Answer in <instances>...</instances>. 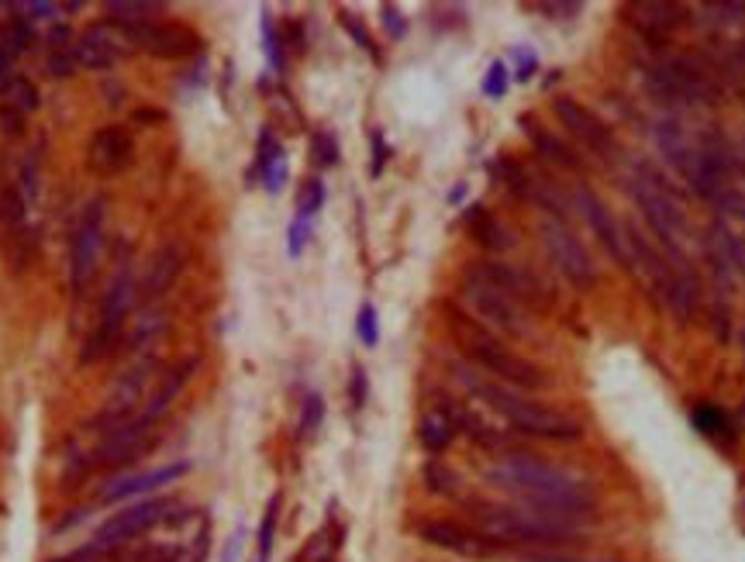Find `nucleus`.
<instances>
[{"mask_svg":"<svg viewBox=\"0 0 745 562\" xmlns=\"http://www.w3.org/2000/svg\"><path fill=\"white\" fill-rule=\"evenodd\" d=\"M484 480L521 501V507L535 511L545 522L566 531H577L583 517H594L598 493L573 473L545 463L529 452H511L484 469Z\"/></svg>","mask_w":745,"mask_h":562,"instance_id":"obj_1","label":"nucleus"},{"mask_svg":"<svg viewBox=\"0 0 745 562\" xmlns=\"http://www.w3.org/2000/svg\"><path fill=\"white\" fill-rule=\"evenodd\" d=\"M466 514L473 528L494 542L497 549H559L577 542V531H566L553 522H545L529 507L515 504H490V501H466Z\"/></svg>","mask_w":745,"mask_h":562,"instance_id":"obj_2","label":"nucleus"},{"mask_svg":"<svg viewBox=\"0 0 745 562\" xmlns=\"http://www.w3.org/2000/svg\"><path fill=\"white\" fill-rule=\"evenodd\" d=\"M446 324H449L456 345L463 349V356L470 362H476L480 370L494 373L500 383L521 386V391H542V386H549V380H545V373L535 362L511 352L490 328H484L480 321L463 314L456 304H446Z\"/></svg>","mask_w":745,"mask_h":562,"instance_id":"obj_3","label":"nucleus"},{"mask_svg":"<svg viewBox=\"0 0 745 562\" xmlns=\"http://www.w3.org/2000/svg\"><path fill=\"white\" fill-rule=\"evenodd\" d=\"M459 380L466 383V391L476 394L480 400H484L490 410H497V415L515 425L521 435H532V439H545V442H577L583 435L580 421H573L569 415H563V410H553L545 404H535L529 397H521L515 391H508V386L500 383H490V380H480L476 373L470 370H459Z\"/></svg>","mask_w":745,"mask_h":562,"instance_id":"obj_4","label":"nucleus"},{"mask_svg":"<svg viewBox=\"0 0 745 562\" xmlns=\"http://www.w3.org/2000/svg\"><path fill=\"white\" fill-rule=\"evenodd\" d=\"M211 552V522L197 507H177L159 525V538L131 542L115 555L121 562H204Z\"/></svg>","mask_w":745,"mask_h":562,"instance_id":"obj_5","label":"nucleus"},{"mask_svg":"<svg viewBox=\"0 0 745 562\" xmlns=\"http://www.w3.org/2000/svg\"><path fill=\"white\" fill-rule=\"evenodd\" d=\"M139 304V287H135V276H131V266H121V273L111 279V287L104 294V304H100V318H97V328L86 335V345L80 352V362H97L107 359L118 342L125 335V321L131 314V308Z\"/></svg>","mask_w":745,"mask_h":562,"instance_id":"obj_6","label":"nucleus"},{"mask_svg":"<svg viewBox=\"0 0 745 562\" xmlns=\"http://www.w3.org/2000/svg\"><path fill=\"white\" fill-rule=\"evenodd\" d=\"M180 507L177 497H152V501H139V504H131L118 514H111L107 522L97 528L94 535V546L100 552H118L131 542H139L142 535L149 531H156L166 517Z\"/></svg>","mask_w":745,"mask_h":562,"instance_id":"obj_7","label":"nucleus"},{"mask_svg":"<svg viewBox=\"0 0 745 562\" xmlns=\"http://www.w3.org/2000/svg\"><path fill=\"white\" fill-rule=\"evenodd\" d=\"M104 218H107V198H94L83 207L80 222L73 228V242H70V294L73 297H83L97 276V259H100V246H104Z\"/></svg>","mask_w":745,"mask_h":562,"instance_id":"obj_8","label":"nucleus"},{"mask_svg":"<svg viewBox=\"0 0 745 562\" xmlns=\"http://www.w3.org/2000/svg\"><path fill=\"white\" fill-rule=\"evenodd\" d=\"M152 373H156V359H142L135 362L131 370H125L118 376V383L111 386V394H107L104 407L94 415L91 428L104 431V435H111V431L131 425L139 415H142V397H145V386L152 380Z\"/></svg>","mask_w":745,"mask_h":562,"instance_id":"obj_9","label":"nucleus"},{"mask_svg":"<svg viewBox=\"0 0 745 562\" xmlns=\"http://www.w3.org/2000/svg\"><path fill=\"white\" fill-rule=\"evenodd\" d=\"M463 300L476 311L484 328H494L508 338L529 335V318H524V308H518L511 297H504L497 287H490L487 279H480L473 270L463 273Z\"/></svg>","mask_w":745,"mask_h":562,"instance_id":"obj_10","label":"nucleus"},{"mask_svg":"<svg viewBox=\"0 0 745 562\" xmlns=\"http://www.w3.org/2000/svg\"><path fill=\"white\" fill-rule=\"evenodd\" d=\"M628 190H631V198L639 201V207L646 214V222L652 225V231L660 235V242L673 252L676 263L684 266V249H681V239H684V231H687L684 211L676 207L673 198H666V190L655 183V180H639V177H635L628 183Z\"/></svg>","mask_w":745,"mask_h":562,"instance_id":"obj_11","label":"nucleus"},{"mask_svg":"<svg viewBox=\"0 0 745 562\" xmlns=\"http://www.w3.org/2000/svg\"><path fill=\"white\" fill-rule=\"evenodd\" d=\"M466 270H473L480 279H487L490 287H497L504 297H511L518 308H529V311H545L553 304V294L549 287L542 284V279L521 266L511 263H497V259H476Z\"/></svg>","mask_w":745,"mask_h":562,"instance_id":"obj_12","label":"nucleus"},{"mask_svg":"<svg viewBox=\"0 0 745 562\" xmlns=\"http://www.w3.org/2000/svg\"><path fill=\"white\" fill-rule=\"evenodd\" d=\"M542 242L549 249L556 270L580 290H594L598 284V266L590 263V252L583 249V242L577 239L573 231L566 228V222L545 218L542 222Z\"/></svg>","mask_w":745,"mask_h":562,"instance_id":"obj_13","label":"nucleus"},{"mask_svg":"<svg viewBox=\"0 0 745 562\" xmlns=\"http://www.w3.org/2000/svg\"><path fill=\"white\" fill-rule=\"evenodd\" d=\"M159 442V425H145V421H131L118 431H111V435H104V442L91 452V459H86V466L91 469H125L131 463H139L145 452Z\"/></svg>","mask_w":745,"mask_h":562,"instance_id":"obj_14","label":"nucleus"},{"mask_svg":"<svg viewBox=\"0 0 745 562\" xmlns=\"http://www.w3.org/2000/svg\"><path fill=\"white\" fill-rule=\"evenodd\" d=\"M553 111H556V118L566 132L577 142H583L594 156H601V159L618 156V139H615V132H611V124H604L594 111H590V107H583L573 97H556Z\"/></svg>","mask_w":745,"mask_h":562,"instance_id":"obj_15","label":"nucleus"},{"mask_svg":"<svg viewBox=\"0 0 745 562\" xmlns=\"http://www.w3.org/2000/svg\"><path fill=\"white\" fill-rule=\"evenodd\" d=\"M131 46L135 41L128 38V32H121L111 21H97V25H91L73 41V59L80 70L100 73V70H111Z\"/></svg>","mask_w":745,"mask_h":562,"instance_id":"obj_16","label":"nucleus"},{"mask_svg":"<svg viewBox=\"0 0 745 562\" xmlns=\"http://www.w3.org/2000/svg\"><path fill=\"white\" fill-rule=\"evenodd\" d=\"M131 41L156 59H190L201 52V35L190 25H184V21H166V17L135 28L131 32Z\"/></svg>","mask_w":745,"mask_h":562,"instance_id":"obj_17","label":"nucleus"},{"mask_svg":"<svg viewBox=\"0 0 745 562\" xmlns=\"http://www.w3.org/2000/svg\"><path fill=\"white\" fill-rule=\"evenodd\" d=\"M135 159V139L125 124H104L94 132L91 145H86V166H91L94 177L107 180L125 172Z\"/></svg>","mask_w":745,"mask_h":562,"instance_id":"obj_18","label":"nucleus"},{"mask_svg":"<svg viewBox=\"0 0 745 562\" xmlns=\"http://www.w3.org/2000/svg\"><path fill=\"white\" fill-rule=\"evenodd\" d=\"M649 80L666 100H687V104H694V100L697 104H711L714 100L711 80L700 70H694L690 62H684V59H673V62H663V67H652Z\"/></svg>","mask_w":745,"mask_h":562,"instance_id":"obj_19","label":"nucleus"},{"mask_svg":"<svg viewBox=\"0 0 745 562\" xmlns=\"http://www.w3.org/2000/svg\"><path fill=\"white\" fill-rule=\"evenodd\" d=\"M418 535L425 538L428 546L446 549V552L463 555V559H490V555H497L494 542H487V538L480 535L476 528L456 525V522H425L418 528Z\"/></svg>","mask_w":745,"mask_h":562,"instance_id":"obj_20","label":"nucleus"},{"mask_svg":"<svg viewBox=\"0 0 745 562\" xmlns=\"http://www.w3.org/2000/svg\"><path fill=\"white\" fill-rule=\"evenodd\" d=\"M187 255L180 246H163L156 255H152V263L142 276V287H139V300L142 304H156L169 294V287L177 284V276L184 273Z\"/></svg>","mask_w":745,"mask_h":562,"instance_id":"obj_21","label":"nucleus"},{"mask_svg":"<svg viewBox=\"0 0 745 562\" xmlns=\"http://www.w3.org/2000/svg\"><path fill=\"white\" fill-rule=\"evenodd\" d=\"M577 201H580V207H583V218H587L590 231H594L598 239H601V246H604L611 255H615V263H618V266H628V252H625V242H622L618 222L611 218V207H604V201H601L590 187H580V190H577Z\"/></svg>","mask_w":745,"mask_h":562,"instance_id":"obj_22","label":"nucleus"},{"mask_svg":"<svg viewBox=\"0 0 745 562\" xmlns=\"http://www.w3.org/2000/svg\"><path fill=\"white\" fill-rule=\"evenodd\" d=\"M193 370H197V356H190V359H180L177 366H169V370L159 376L156 394H152V397H149V404L142 407L139 421H145V425H163V418L169 415L173 400L180 397V391L187 386V380L193 376Z\"/></svg>","mask_w":745,"mask_h":562,"instance_id":"obj_23","label":"nucleus"},{"mask_svg":"<svg viewBox=\"0 0 745 562\" xmlns=\"http://www.w3.org/2000/svg\"><path fill=\"white\" fill-rule=\"evenodd\" d=\"M628 17L646 38H666L670 32H676L687 21L684 8L666 4V0H642V4H631Z\"/></svg>","mask_w":745,"mask_h":562,"instance_id":"obj_24","label":"nucleus"},{"mask_svg":"<svg viewBox=\"0 0 745 562\" xmlns=\"http://www.w3.org/2000/svg\"><path fill=\"white\" fill-rule=\"evenodd\" d=\"M187 473V463H169V466H159V469H149V473H139V477H128V480H115L107 483L97 497L104 504H115V501H128V497H142L149 490H159L173 480H180Z\"/></svg>","mask_w":745,"mask_h":562,"instance_id":"obj_25","label":"nucleus"},{"mask_svg":"<svg viewBox=\"0 0 745 562\" xmlns=\"http://www.w3.org/2000/svg\"><path fill=\"white\" fill-rule=\"evenodd\" d=\"M463 222H466L470 239L480 249H487V252H508L515 246V235L504 228L484 204H470L466 214H463Z\"/></svg>","mask_w":745,"mask_h":562,"instance_id":"obj_26","label":"nucleus"},{"mask_svg":"<svg viewBox=\"0 0 745 562\" xmlns=\"http://www.w3.org/2000/svg\"><path fill=\"white\" fill-rule=\"evenodd\" d=\"M521 132L532 139L535 153H539L542 159H549V163L559 166V169H580V156H577L573 148H569L559 135H553L549 128H542L539 118L524 115V118H521Z\"/></svg>","mask_w":745,"mask_h":562,"instance_id":"obj_27","label":"nucleus"},{"mask_svg":"<svg viewBox=\"0 0 745 562\" xmlns=\"http://www.w3.org/2000/svg\"><path fill=\"white\" fill-rule=\"evenodd\" d=\"M256 177L262 180L270 193H280L287 187V156H283V145L276 142V135L262 132L259 135V153H256Z\"/></svg>","mask_w":745,"mask_h":562,"instance_id":"obj_28","label":"nucleus"},{"mask_svg":"<svg viewBox=\"0 0 745 562\" xmlns=\"http://www.w3.org/2000/svg\"><path fill=\"white\" fill-rule=\"evenodd\" d=\"M456 431H459V425H456L452 407H449V404H442V407H431V410H425V418H422V425H418V442H422V449H425V452H431V456H438V452H446V449L452 445Z\"/></svg>","mask_w":745,"mask_h":562,"instance_id":"obj_29","label":"nucleus"},{"mask_svg":"<svg viewBox=\"0 0 745 562\" xmlns=\"http://www.w3.org/2000/svg\"><path fill=\"white\" fill-rule=\"evenodd\" d=\"M159 11H163V4H152V0H111V4H107V21H111V25H118L121 32H128V38H131V32L135 28H142V25H149V21H159Z\"/></svg>","mask_w":745,"mask_h":562,"instance_id":"obj_30","label":"nucleus"},{"mask_svg":"<svg viewBox=\"0 0 745 562\" xmlns=\"http://www.w3.org/2000/svg\"><path fill=\"white\" fill-rule=\"evenodd\" d=\"M73 32L66 28V25H56L49 32V59H46V67L56 80H66L73 70H76V59H73Z\"/></svg>","mask_w":745,"mask_h":562,"instance_id":"obj_31","label":"nucleus"},{"mask_svg":"<svg viewBox=\"0 0 745 562\" xmlns=\"http://www.w3.org/2000/svg\"><path fill=\"white\" fill-rule=\"evenodd\" d=\"M690 418H694V428L700 431V435H708L714 442H729L732 439V421H729V415L721 407L700 404V407H694Z\"/></svg>","mask_w":745,"mask_h":562,"instance_id":"obj_32","label":"nucleus"},{"mask_svg":"<svg viewBox=\"0 0 745 562\" xmlns=\"http://www.w3.org/2000/svg\"><path fill=\"white\" fill-rule=\"evenodd\" d=\"M280 507H283V497H280V493H273V497H270V504H267V514H262V522H259L256 562H270V555H273L276 528H280Z\"/></svg>","mask_w":745,"mask_h":562,"instance_id":"obj_33","label":"nucleus"},{"mask_svg":"<svg viewBox=\"0 0 745 562\" xmlns=\"http://www.w3.org/2000/svg\"><path fill=\"white\" fill-rule=\"evenodd\" d=\"M339 552V531L335 528H321L308 538V546L300 549L297 562H332Z\"/></svg>","mask_w":745,"mask_h":562,"instance_id":"obj_34","label":"nucleus"},{"mask_svg":"<svg viewBox=\"0 0 745 562\" xmlns=\"http://www.w3.org/2000/svg\"><path fill=\"white\" fill-rule=\"evenodd\" d=\"M0 35H4V46L11 49V56H21V52H28L32 49V41H35V32H32V21L28 17H21L14 14L4 28H0Z\"/></svg>","mask_w":745,"mask_h":562,"instance_id":"obj_35","label":"nucleus"},{"mask_svg":"<svg viewBox=\"0 0 745 562\" xmlns=\"http://www.w3.org/2000/svg\"><path fill=\"white\" fill-rule=\"evenodd\" d=\"M0 100H8L11 107H17V111L32 115L35 107H38V91H35V83H32L28 76H17V73H14V80H11V86H8V94L0 97Z\"/></svg>","mask_w":745,"mask_h":562,"instance_id":"obj_36","label":"nucleus"},{"mask_svg":"<svg viewBox=\"0 0 745 562\" xmlns=\"http://www.w3.org/2000/svg\"><path fill=\"white\" fill-rule=\"evenodd\" d=\"M425 487H428L431 493H438V497H452L456 487H459V477H456V473H452L446 463L431 459V463L425 466Z\"/></svg>","mask_w":745,"mask_h":562,"instance_id":"obj_37","label":"nucleus"},{"mask_svg":"<svg viewBox=\"0 0 745 562\" xmlns=\"http://www.w3.org/2000/svg\"><path fill=\"white\" fill-rule=\"evenodd\" d=\"M321 425H324V400L321 394H308V400L300 407V439H315Z\"/></svg>","mask_w":745,"mask_h":562,"instance_id":"obj_38","label":"nucleus"},{"mask_svg":"<svg viewBox=\"0 0 745 562\" xmlns=\"http://www.w3.org/2000/svg\"><path fill=\"white\" fill-rule=\"evenodd\" d=\"M356 335L363 338L366 349H372V345L380 342V318H377V308H372V304H363V308H359V318H356Z\"/></svg>","mask_w":745,"mask_h":562,"instance_id":"obj_39","label":"nucleus"},{"mask_svg":"<svg viewBox=\"0 0 745 562\" xmlns=\"http://www.w3.org/2000/svg\"><path fill=\"white\" fill-rule=\"evenodd\" d=\"M262 49H267V59H270L273 73H283V46H280V35L273 28L270 14H262Z\"/></svg>","mask_w":745,"mask_h":562,"instance_id":"obj_40","label":"nucleus"},{"mask_svg":"<svg viewBox=\"0 0 745 562\" xmlns=\"http://www.w3.org/2000/svg\"><path fill=\"white\" fill-rule=\"evenodd\" d=\"M324 207V183L321 180H311L308 187H304L300 193V207H297V218H315V214Z\"/></svg>","mask_w":745,"mask_h":562,"instance_id":"obj_41","label":"nucleus"},{"mask_svg":"<svg viewBox=\"0 0 745 562\" xmlns=\"http://www.w3.org/2000/svg\"><path fill=\"white\" fill-rule=\"evenodd\" d=\"M25 111H17V107H11L8 100H0V135L8 139H17L21 132H25Z\"/></svg>","mask_w":745,"mask_h":562,"instance_id":"obj_42","label":"nucleus"},{"mask_svg":"<svg viewBox=\"0 0 745 562\" xmlns=\"http://www.w3.org/2000/svg\"><path fill=\"white\" fill-rule=\"evenodd\" d=\"M484 94H487L490 100H500L504 94H508V67H504L500 59L490 62V70H487V76H484Z\"/></svg>","mask_w":745,"mask_h":562,"instance_id":"obj_43","label":"nucleus"},{"mask_svg":"<svg viewBox=\"0 0 745 562\" xmlns=\"http://www.w3.org/2000/svg\"><path fill=\"white\" fill-rule=\"evenodd\" d=\"M342 28L348 32V35H353L356 38V46L359 49H366L372 59H380V52H377V46H372V35L366 32V25H363V21L359 17H353V14H348V11H342Z\"/></svg>","mask_w":745,"mask_h":562,"instance_id":"obj_44","label":"nucleus"},{"mask_svg":"<svg viewBox=\"0 0 745 562\" xmlns=\"http://www.w3.org/2000/svg\"><path fill=\"white\" fill-rule=\"evenodd\" d=\"M315 163L324 166V169L339 163V142H335V135H328V132H318L315 135Z\"/></svg>","mask_w":745,"mask_h":562,"instance_id":"obj_45","label":"nucleus"},{"mask_svg":"<svg viewBox=\"0 0 745 562\" xmlns=\"http://www.w3.org/2000/svg\"><path fill=\"white\" fill-rule=\"evenodd\" d=\"M366 397H369V380H366V370L363 366H353V380H348V400H353V407H366Z\"/></svg>","mask_w":745,"mask_h":562,"instance_id":"obj_46","label":"nucleus"},{"mask_svg":"<svg viewBox=\"0 0 745 562\" xmlns=\"http://www.w3.org/2000/svg\"><path fill=\"white\" fill-rule=\"evenodd\" d=\"M308 235H311V222L308 218H294V225H291V246H287L294 259L304 252V242H308Z\"/></svg>","mask_w":745,"mask_h":562,"instance_id":"obj_47","label":"nucleus"},{"mask_svg":"<svg viewBox=\"0 0 745 562\" xmlns=\"http://www.w3.org/2000/svg\"><path fill=\"white\" fill-rule=\"evenodd\" d=\"M380 14H383V25H387L390 38H404V32H407V21L401 17V11L393 8V4H383V8H380Z\"/></svg>","mask_w":745,"mask_h":562,"instance_id":"obj_48","label":"nucleus"},{"mask_svg":"<svg viewBox=\"0 0 745 562\" xmlns=\"http://www.w3.org/2000/svg\"><path fill=\"white\" fill-rule=\"evenodd\" d=\"M11 62H14V56H11V49L4 46V35H0V97L8 94V86H11V80H14Z\"/></svg>","mask_w":745,"mask_h":562,"instance_id":"obj_49","label":"nucleus"},{"mask_svg":"<svg viewBox=\"0 0 745 562\" xmlns=\"http://www.w3.org/2000/svg\"><path fill=\"white\" fill-rule=\"evenodd\" d=\"M515 59H518V80H532L539 70V56L532 49H515Z\"/></svg>","mask_w":745,"mask_h":562,"instance_id":"obj_50","label":"nucleus"},{"mask_svg":"<svg viewBox=\"0 0 745 562\" xmlns=\"http://www.w3.org/2000/svg\"><path fill=\"white\" fill-rule=\"evenodd\" d=\"M387 142H383V135L380 132H372V166H369V172L372 177H380L383 172V166H387Z\"/></svg>","mask_w":745,"mask_h":562,"instance_id":"obj_51","label":"nucleus"},{"mask_svg":"<svg viewBox=\"0 0 745 562\" xmlns=\"http://www.w3.org/2000/svg\"><path fill=\"white\" fill-rule=\"evenodd\" d=\"M100 549L97 546H86L80 552H70V555H59V559H49V562H97Z\"/></svg>","mask_w":745,"mask_h":562,"instance_id":"obj_52","label":"nucleus"},{"mask_svg":"<svg viewBox=\"0 0 745 562\" xmlns=\"http://www.w3.org/2000/svg\"><path fill=\"white\" fill-rule=\"evenodd\" d=\"M21 11H28V17H52L56 4H46V0H35V4H21Z\"/></svg>","mask_w":745,"mask_h":562,"instance_id":"obj_53","label":"nucleus"},{"mask_svg":"<svg viewBox=\"0 0 745 562\" xmlns=\"http://www.w3.org/2000/svg\"><path fill=\"white\" fill-rule=\"evenodd\" d=\"M524 562H587V559H573V555H556V552H532Z\"/></svg>","mask_w":745,"mask_h":562,"instance_id":"obj_54","label":"nucleus"},{"mask_svg":"<svg viewBox=\"0 0 745 562\" xmlns=\"http://www.w3.org/2000/svg\"><path fill=\"white\" fill-rule=\"evenodd\" d=\"M135 121L139 124H159L163 121V111H135Z\"/></svg>","mask_w":745,"mask_h":562,"instance_id":"obj_55","label":"nucleus"},{"mask_svg":"<svg viewBox=\"0 0 745 562\" xmlns=\"http://www.w3.org/2000/svg\"><path fill=\"white\" fill-rule=\"evenodd\" d=\"M463 193H466V187H456V190L449 193V201H452V204H459V201H463Z\"/></svg>","mask_w":745,"mask_h":562,"instance_id":"obj_56","label":"nucleus"},{"mask_svg":"<svg viewBox=\"0 0 745 562\" xmlns=\"http://www.w3.org/2000/svg\"><path fill=\"white\" fill-rule=\"evenodd\" d=\"M4 190H8V187H0V198H4Z\"/></svg>","mask_w":745,"mask_h":562,"instance_id":"obj_57","label":"nucleus"}]
</instances>
